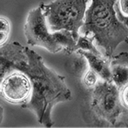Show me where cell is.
Instances as JSON below:
<instances>
[{"mask_svg": "<svg viewBox=\"0 0 128 128\" xmlns=\"http://www.w3.org/2000/svg\"><path fill=\"white\" fill-rule=\"evenodd\" d=\"M24 34L30 46H41L52 53L62 50L68 56L75 52L76 40L71 32L67 30L51 32L40 6L29 11L24 26Z\"/></svg>", "mask_w": 128, "mask_h": 128, "instance_id": "obj_4", "label": "cell"}, {"mask_svg": "<svg viewBox=\"0 0 128 128\" xmlns=\"http://www.w3.org/2000/svg\"><path fill=\"white\" fill-rule=\"evenodd\" d=\"M12 42L0 47V86L3 80L10 73L15 71L13 63Z\"/></svg>", "mask_w": 128, "mask_h": 128, "instance_id": "obj_8", "label": "cell"}, {"mask_svg": "<svg viewBox=\"0 0 128 128\" xmlns=\"http://www.w3.org/2000/svg\"><path fill=\"white\" fill-rule=\"evenodd\" d=\"M4 118V110L2 106H0V124L2 123Z\"/></svg>", "mask_w": 128, "mask_h": 128, "instance_id": "obj_15", "label": "cell"}, {"mask_svg": "<svg viewBox=\"0 0 128 128\" xmlns=\"http://www.w3.org/2000/svg\"><path fill=\"white\" fill-rule=\"evenodd\" d=\"M31 92L32 86L28 77L18 70L8 74L0 86L1 95L14 104H22L28 101Z\"/></svg>", "mask_w": 128, "mask_h": 128, "instance_id": "obj_6", "label": "cell"}, {"mask_svg": "<svg viewBox=\"0 0 128 128\" xmlns=\"http://www.w3.org/2000/svg\"><path fill=\"white\" fill-rule=\"evenodd\" d=\"M90 108L95 118L105 127L128 128V107L122 102L118 88L112 81L98 80L94 87Z\"/></svg>", "mask_w": 128, "mask_h": 128, "instance_id": "obj_3", "label": "cell"}, {"mask_svg": "<svg viewBox=\"0 0 128 128\" xmlns=\"http://www.w3.org/2000/svg\"><path fill=\"white\" fill-rule=\"evenodd\" d=\"M110 65L112 64H118L128 66V52H122L117 56H112V57L110 59Z\"/></svg>", "mask_w": 128, "mask_h": 128, "instance_id": "obj_13", "label": "cell"}, {"mask_svg": "<svg viewBox=\"0 0 128 128\" xmlns=\"http://www.w3.org/2000/svg\"><path fill=\"white\" fill-rule=\"evenodd\" d=\"M13 62L15 70L24 73L29 79L32 92L29 99L21 104L32 111L39 124L51 128L53 107L72 99V94L65 83V77L47 68L43 58L33 50L14 42Z\"/></svg>", "mask_w": 128, "mask_h": 128, "instance_id": "obj_1", "label": "cell"}, {"mask_svg": "<svg viewBox=\"0 0 128 128\" xmlns=\"http://www.w3.org/2000/svg\"><path fill=\"white\" fill-rule=\"evenodd\" d=\"M112 82L118 88H122L126 85L128 82V66L112 64L110 65Z\"/></svg>", "mask_w": 128, "mask_h": 128, "instance_id": "obj_9", "label": "cell"}, {"mask_svg": "<svg viewBox=\"0 0 128 128\" xmlns=\"http://www.w3.org/2000/svg\"><path fill=\"white\" fill-rule=\"evenodd\" d=\"M78 58L74 60V69L75 71H76L77 73H82V71L83 72L84 69H85V65H86V58L80 54H78Z\"/></svg>", "mask_w": 128, "mask_h": 128, "instance_id": "obj_14", "label": "cell"}, {"mask_svg": "<svg viewBox=\"0 0 128 128\" xmlns=\"http://www.w3.org/2000/svg\"><path fill=\"white\" fill-rule=\"evenodd\" d=\"M75 52L82 55L86 59L90 69L94 70L100 76V80L112 81L110 59L105 58L104 56H98L82 50H77Z\"/></svg>", "mask_w": 128, "mask_h": 128, "instance_id": "obj_7", "label": "cell"}, {"mask_svg": "<svg viewBox=\"0 0 128 128\" xmlns=\"http://www.w3.org/2000/svg\"><path fill=\"white\" fill-rule=\"evenodd\" d=\"M118 0H92L86 10L83 24L80 28L83 35L94 38L103 56L110 59L118 46L128 42V25L117 17L115 4Z\"/></svg>", "mask_w": 128, "mask_h": 128, "instance_id": "obj_2", "label": "cell"}, {"mask_svg": "<svg viewBox=\"0 0 128 128\" xmlns=\"http://www.w3.org/2000/svg\"><path fill=\"white\" fill-rule=\"evenodd\" d=\"M94 42V40L92 36L83 34L79 35L75 44V51L77 50H82L84 51L92 52L98 56H103L102 52L95 46Z\"/></svg>", "mask_w": 128, "mask_h": 128, "instance_id": "obj_10", "label": "cell"}, {"mask_svg": "<svg viewBox=\"0 0 128 128\" xmlns=\"http://www.w3.org/2000/svg\"><path fill=\"white\" fill-rule=\"evenodd\" d=\"M89 0H54L49 4L41 2L40 8L51 32L67 30L76 41L83 24L87 3Z\"/></svg>", "mask_w": 128, "mask_h": 128, "instance_id": "obj_5", "label": "cell"}, {"mask_svg": "<svg viewBox=\"0 0 128 128\" xmlns=\"http://www.w3.org/2000/svg\"><path fill=\"white\" fill-rule=\"evenodd\" d=\"M10 32L9 21L4 17H0V46L5 44Z\"/></svg>", "mask_w": 128, "mask_h": 128, "instance_id": "obj_11", "label": "cell"}, {"mask_svg": "<svg viewBox=\"0 0 128 128\" xmlns=\"http://www.w3.org/2000/svg\"><path fill=\"white\" fill-rule=\"evenodd\" d=\"M99 80L98 75L92 69H89L84 76L83 82L85 85L88 88H92L95 86V84Z\"/></svg>", "mask_w": 128, "mask_h": 128, "instance_id": "obj_12", "label": "cell"}]
</instances>
